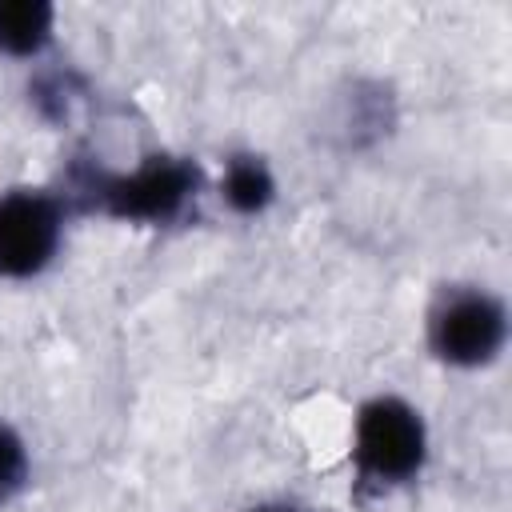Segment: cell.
I'll return each instance as SVG.
<instances>
[{
  "instance_id": "obj_1",
  "label": "cell",
  "mask_w": 512,
  "mask_h": 512,
  "mask_svg": "<svg viewBox=\"0 0 512 512\" xmlns=\"http://www.w3.org/2000/svg\"><path fill=\"white\" fill-rule=\"evenodd\" d=\"M424 460V424L420 416L396 400L380 396L364 404L356 420V464L364 480L376 484H400L408 480Z\"/></svg>"
},
{
  "instance_id": "obj_2",
  "label": "cell",
  "mask_w": 512,
  "mask_h": 512,
  "mask_svg": "<svg viewBox=\"0 0 512 512\" xmlns=\"http://www.w3.org/2000/svg\"><path fill=\"white\" fill-rule=\"evenodd\" d=\"M504 328H508V320H504L500 300H492L488 292H476V288H456V292H444L440 304L432 308L428 340L440 360L476 368L500 352Z\"/></svg>"
},
{
  "instance_id": "obj_3",
  "label": "cell",
  "mask_w": 512,
  "mask_h": 512,
  "mask_svg": "<svg viewBox=\"0 0 512 512\" xmlns=\"http://www.w3.org/2000/svg\"><path fill=\"white\" fill-rule=\"evenodd\" d=\"M60 244V208L40 192L0 196V276L40 272Z\"/></svg>"
},
{
  "instance_id": "obj_4",
  "label": "cell",
  "mask_w": 512,
  "mask_h": 512,
  "mask_svg": "<svg viewBox=\"0 0 512 512\" xmlns=\"http://www.w3.org/2000/svg\"><path fill=\"white\" fill-rule=\"evenodd\" d=\"M196 188V172L176 160H152L132 176L108 180L100 188L104 204L112 216L124 220H168L180 212L188 192Z\"/></svg>"
},
{
  "instance_id": "obj_5",
  "label": "cell",
  "mask_w": 512,
  "mask_h": 512,
  "mask_svg": "<svg viewBox=\"0 0 512 512\" xmlns=\"http://www.w3.org/2000/svg\"><path fill=\"white\" fill-rule=\"evenodd\" d=\"M52 32V8L40 0H0V52L32 56Z\"/></svg>"
},
{
  "instance_id": "obj_6",
  "label": "cell",
  "mask_w": 512,
  "mask_h": 512,
  "mask_svg": "<svg viewBox=\"0 0 512 512\" xmlns=\"http://www.w3.org/2000/svg\"><path fill=\"white\" fill-rule=\"evenodd\" d=\"M224 196L236 212H260L268 200H272V176L260 160L252 156H240L232 160L228 168V180H224Z\"/></svg>"
},
{
  "instance_id": "obj_7",
  "label": "cell",
  "mask_w": 512,
  "mask_h": 512,
  "mask_svg": "<svg viewBox=\"0 0 512 512\" xmlns=\"http://www.w3.org/2000/svg\"><path fill=\"white\" fill-rule=\"evenodd\" d=\"M24 476H28L24 444L16 440V432H12V428H4V424H0V504H4V500H12V496L20 492Z\"/></svg>"
},
{
  "instance_id": "obj_8",
  "label": "cell",
  "mask_w": 512,
  "mask_h": 512,
  "mask_svg": "<svg viewBox=\"0 0 512 512\" xmlns=\"http://www.w3.org/2000/svg\"><path fill=\"white\" fill-rule=\"evenodd\" d=\"M252 512H288V508H252Z\"/></svg>"
}]
</instances>
